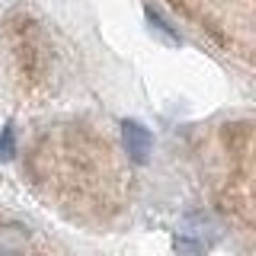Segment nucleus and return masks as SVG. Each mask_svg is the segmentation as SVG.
Here are the masks:
<instances>
[{"label": "nucleus", "instance_id": "obj_1", "mask_svg": "<svg viewBox=\"0 0 256 256\" xmlns=\"http://www.w3.org/2000/svg\"><path fill=\"white\" fill-rule=\"evenodd\" d=\"M6 38H10V52L20 74L26 80H42L48 70V45L42 38L38 22L22 13H13L6 20Z\"/></svg>", "mask_w": 256, "mask_h": 256}, {"label": "nucleus", "instance_id": "obj_2", "mask_svg": "<svg viewBox=\"0 0 256 256\" xmlns=\"http://www.w3.org/2000/svg\"><path fill=\"white\" fill-rule=\"evenodd\" d=\"M122 144H125V154L134 160V164H148L150 150H154V138L150 132L138 122H122Z\"/></svg>", "mask_w": 256, "mask_h": 256}, {"label": "nucleus", "instance_id": "obj_3", "mask_svg": "<svg viewBox=\"0 0 256 256\" xmlns=\"http://www.w3.org/2000/svg\"><path fill=\"white\" fill-rule=\"evenodd\" d=\"M29 228H22V224H0V256H26L29 253Z\"/></svg>", "mask_w": 256, "mask_h": 256}, {"label": "nucleus", "instance_id": "obj_4", "mask_svg": "<svg viewBox=\"0 0 256 256\" xmlns=\"http://www.w3.org/2000/svg\"><path fill=\"white\" fill-rule=\"evenodd\" d=\"M182 228H186L182 237H192V240H198V244H208V240H214L221 234V224L214 221L212 214H189Z\"/></svg>", "mask_w": 256, "mask_h": 256}, {"label": "nucleus", "instance_id": "obj_5", "mask_svg": "<svg viewBox=\"0 0 256 256\" xmlns=\"http://www.w3.org/2000/svg\"><path fill=\"white\" fill-rule=\"evenodd\" d=\"M176 256H205V244L192 237H180L176 240Z\"/></svg>", "mask_w": 256, "mask_h": 256}, {"label": "nucleus", "instance_id": "obj_6", "mask_svg": "<svg viewBox=\"0 0 256 256\" xmlns=\"http://www.w3.org/2000/svg\"><path fill=\"white\" fill-rule=\"evenodd\" d=\"M16 154V144H13V128L6 125L4 132H0V160H10Z\"/></svg>", "mask_w": 256, "mask_h": 256}]
</instances>
